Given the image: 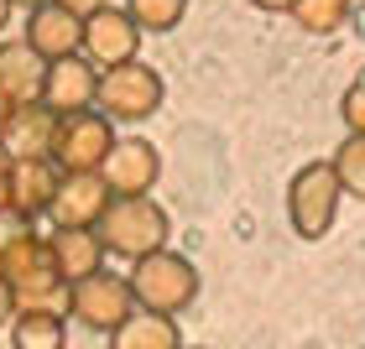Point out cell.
I'll return each mask as SVG.
<instances>
[{
	"label": "cell",
	"mask_w": 365,
	"mask_h": 349,
	"mask_svg": "<svg viewBox=\"0 0 365 349\" xmlns=\"http://www.w3.org/2000/svg\"><path fill=\"white\" fill-rule=\"evenodd\" d=\"M130 313H136L130 281L115 276V271H94L84 281H73V292H68V318H78L94 334H115Z\"/></svg>",
	"instance_id": "cell-5"
},
{
	"label": "cell",
	"mask_w": 365,
	"mask_h": 349,
	"mask_svg": "<svg viewBox=\"0 0 365 349\" xmlns=\"http://www.w3.org/2000/svg\"><path fill=\"white\" fill-rule=\"evenodd\" d=\"M350 16H355V0H297L292 6V21L308 37H334V31L350 26Z\"/></svg>",
	"instance_id": "cell-18"
},
{
	"label": "cell",
	"mask_w": 365,
	"mask_h": 349,
	"mask_svg": "<svg viewBox=\"0 0 365 349\" xmlns=\"http://www.w3.org/2000/svg\"><path fill=\"white\" fill-rule=\"evenodd\" d=\"M0 209H11V157L0 152Z\"/></svg>",
	"instance_id": "cell-23"
},
{
	"label": "cell",
	"mask_w": 365,
	"mask_h": 349,
	"mask_svg": "<svg viewBox=\"0 0 365 349\" xmlns=\"http://www.w3.org/2000/svg\"><path fill=\"white\" fill-rule=\"evenodd\" d=\"M58 162L53 157H26V162H11V214H21V219L37 224L47 209H53L58 198Z\"/></svg>",
	"instance_id": "cell-12"
},
{
	"label": "cell",
	"mask_w": 365,
	"mask_h": 349,
	"mask_svg": "<svg viewBox=\"0 0 365 349\" xmlns=\"http://www.w3.org/2000/svg\"><path fill=\"white\" fill-rule=\"evenodd\" d=\"M0 287H6V271H0Z\"/></svg>",
	"instance_id": "cell-30"
},
{
	"label": "cell",
	"mask_w": 365,
	"mask_h": 349,
	"mask_svg": "<svg viewBox=\"0 0 365 349\" xmlns=\"http://www.w3.org/2000/svg\"><path fill=\"white\" fill-rule=\"evenodd\" d=\"M11 11H16V6H11V0H0V31H6V26H11Z\"/></svg>",
	"instance_id": "cell-26"
},
{
	"label": "cell",
	"mask_w": 365,
	"mask_h": 349,
	"mask_svg": "<svg viewBox=\"0 0 365 349\" xmlns=\"http://www.w3.org/2000/svg\"><path fill=\"white\" fill-rule=\"evenodd\" d=\"M11 6H26V11H37V6H47V0H11Z\"/></svg>",
	"instance_id": "cell-27"
},
{
	"label": "cell",
	"mask_w": 365,
	"mask_h": 349,
	"mask_svg": "<svg viewBox=\"0 0 365 349\" xmlns=\"http://www.w3.org/2000/svg\"><path fill=\"white\" fill-rule=\"evenodd\" d=\"M99 177H105V188L115 198H146L157 188V177H162V152L146 136H120L110 146Z\"/></svg>",
	"instance_id": "cell-8"
},
{
	"label": "cell",
	"mask_w": 365,
	"mask_h": 349,
	"mask_svg": "<svg viewBox=\"0 0 365 349\" xmlns=\"http://www.w3.org/2000/svg\"><path fill=\"white\" fill-rule=\"evenodd\" d=\"M125 16L141 26V37H146V31H152V37H162V31L182 26L188 0H125Z\"/></svg>",
	"instance_id": "cell-19"
},
{
	"label": "cell",
	"mask_w": 365,
	"mask_h": 349,
	"mask_svg": "<svg viewBox=\"0 0 365 349\" xmlns=\"http://www.w3.org/2000/svg\"><path fill=\"white\" fill-rule=\"evenodd\" d=\"M360 349H365V344H360Z\"/></svg>",
	"instance_id": "cell-31"
},
{
	"label": "cell",
	"mask_w": 365,
	"mask_h": 349,
	"mask_svg": "<svg viewBox=\"0 0 365 349\" xmlns=\"http://www.w3.org/2000/svg\"><path fill=\"white\" fill-rule=\"evenodd\" d=\"M339 120H344V136H365V73L355 78L339 99Z\"/></svg>",
	"instance_id": "cell-21"
},
{
	"label": "cell",
	"mask_w": 365,
	"mask_h": 349,
	"mask_svg": "<svg viewBox=\"0 0 365 349\" xmlns=\"http://www.w3.org/2000/svg\"><path fill=\"white\" fill-rule=\"evenodd\" d=\"M47 251H53V266H58V276L68 281H84L94 271H105V245H99L94 229H53L47 235Z\"/></svg>",
	"instance_id": "cell-15"
},
{
	"label": "cell",
	"mask_w": 365,
	"mask_h": 349,
	"mask_svg": "<svg viewBox=\"0 0 365 349\" xmlns=\"http://www.w3.org/2000/svg\"><path fill=\"white\" fill-rule=\"evenodd\" d=\"M182 349H204V344H182Z\"/></svg>",
	"instance_id": "cell-29"
},
{
	"label": "cell",
	"mask_w": 365,
	"mask_h": 349,
	"mask_svg": "<svg viewBox=\"0 0 365 349\" xmlns=\"http://www.w3.org/2000/svg\"><path fill=\"white\" fill-rule=\"evenodd\" d=\"M105 256H120V261H141L152 251H168V235H173V219L168 209L157 204L152 193L146 198H110L105 219L94 224Z\"/></svg>",
	"instance_id": "cell-1"
},
{
	"label": "cell",
	"mask_w": 365,
	"mask_h": 349,
	"mask_svg": "<svg viewBox=\"0 0 365 349\" xmlns=\"http://www.w3.org/2000/svg\"><path fill=\"white\" fill-rule=\"evenodd\" d=\"M42 84H47V63L31 53L21 37L0 42V99H6L11 110L37 105V99H42Z\"/></svg>",
	"instance_id": "cell-14"
},
{
	"label": "cell",
	"mask_w": 365,
	"mask_h": 349,
	"mask_svg": "<svg viewBox=\"0 0 365 349\" xmlns=\"http://www.w3.org/2000/svg\"><path fill=\"white\" fill-rule=\"evenodd\" d=\"M115 141H120L115 136V120H105L99 110L63 115L58 141H53V162H58V172H99Z\"/></svg>",
	"instance_id": "cell-6"
},
{
	"label": "cell",
	"mask_w": 365,
	"mask_h": 349,
	"mask_svg": "<svg viewBox=\"0 0 365 349\" xmlns=\"http://www.w3.org/2000/svg\"><path fill=\"white\" fill-rule=\"evenodd\" d=\"M53 6H63L68 16H78V21H89L94 11H105V6H110V0H53Z\"/></svg>",
	"instance_id": "cell-22"
},
{
	"label": "cell",
	"mask_w": 365,
	"mask_h": 349,
	"mask_svg": "<svg viewBox=\"0 0 365 349\" xmlns=\"http://www.w3.org/2000/svg\"><path fill=\"white\" fill-rule=\"evenodd\" d=\"M94 94H99V68L89 58H63V63H47V84H42V105L58 115H84L94 110Z\"/></svg>",
	"instance_id": "cell-11"
},
{
	"label": "cell",
	"mask_w": 365,
	"mask_h": 349,
	"mask_svg": "<svg viewBox=\"0 0 365 349\" xmlns=\"http://www.w3.org/2000/svg\"><path fill=\"white\" fill-rule=\"evenodd\" d=\"M11 349H68V318H58V313H16Z\"/></svg>",
	"instance_id": "cell-17"
},
{
	"label": "cell",
	"mask_w": 365,
	"mask_h": 349,
	"mask_svg": "<svg viewBox=\"0 0 365 349\" xmlns=\"http://www.w3.org/2000/svg\"><path fill=\"white\" fill-rule=\"evenodd\" d=\"M339 177L329 162H303L287 182V219H292V235L297 240H319L334 229V214H339Z\"/></svg>",
	"instance_id": "cell-4"
},
{
	"label": "cell",
	"mask_w": 365,
	"mask_h": 349,
	"mask_svg": "<svg viewBox=\"0 0 365 349\" xmlns=\"http://www.w3.org/2000/svg\"><path fill=\"white\" fill-rule=\"evenodd\" d=\"M110 198L115 193L105 188V177H99V172H63L47 219H53V229H94L99 219H105Z\"/></svg>",
	"instance_id": "cell-9"
},
{
	"label": "cell",
	"mask_w": 365,
	"mask_h": 349,
	"mask_svg": "<svg viewBox=\"0 0 365 349\" xmlns=\"http://www.w3.org/2000/svg\"><path fill=\"white\" fill-rule=\"evenodd\" d=\"M53 141H58V115L42 105H21L11 110L6 130H0V152L11 162H26V157H53Z\"/></svg>",
	"instance_id": "cell-13"
},
{
	"label": "cell",
	"mask_w": 365,
	"mask_h": 349,
	"mask_svg": "<svg viewBox=\"0 0 365 349\" xmlns=\"http://www.w3.org/2000/svg\"><path fill=\"white\" fill-rule=\"evenodd\" d=\"M162 94H168V84H162V73L152 68V63H120V68H105L99 73V94H94V110L105 115V120H152V115L162 110Z\"/></svg>",
	"instance_id": "cell-3"
},
{
	"label": "cell",
	"mask_w": 365,
	"mask_h": 349,
	"mask_svg": "<svg viewBox=\"0 0 365 349\" xmlns=\"http://www.w3.org/2000/svg\"><path fill=\"white\" fill-rule=\"evenodd\" d=\"M78 58H89L99 73L141 58V26L125 16V6H105V11L89 16V21H84V47H78Z\"/></svg>",
	"instance_id": "cell-7"
},
{
	"label": "cell",
	"mask_w": 365,
	"mask_h": 349,
	"mask_svg": "<svg viewBox=\"0 0 365 349\" xmlns=\"http://www.w3.org/2000/svg\"><path fill=\"white\" fill-rule=\"evenodd\" d=\"M329 167H334V177H339V193L365 198V136H344L339 152L329 157Z\"/></svg>",
	"instance_id": "cell-20"
},
{
	"label": "cell",
	"mask_w": 365,
	"mask_h": 349,
	"mask_svg": "<svg viewBox=\"0 0 365 349\" xmlns=\"http://www.w3.org/2000/svg\"><path fill=\"white\" fill-rule=\"evenodd\" d=\"M130 297H136L141 313H162V318H178V313L193 308L198 297V266L178 251H152L141 261H130Z\"/></svg>",
	"instance_id": "cell-2"
},
{
	"label": "cell",
	"mask_w": 365,
	"mask_h": 349,
	"mask_svg": "<svg viewBox=\"0 0 365 349\" xmlns=\"http://www.w3.org/2000/svg\"><path fill=\"white\" fill-rule=\"evenodd\" d=\"M11 318H16V297H11V281L0 287V328H11Z\"/></svg>",
	"instance_id": "cell-24"
},
{
	"label": "cell",
	"mask_w": 365,
	"mask_h": 349,
	"mask_svg": "<svg viewBox=\"0 0 365 349\" xmlns=\"http://www.w3.org/2000/svg\"><path fill=\"white\" fill-rule=\"evenodd\" d=\"M21 42H26V47H31V53H37L42 63L78 58V47H84V21L47 0V6L26 11V31H21Z\"/></svg>",
	"instance_id": "cell-10"
},
{
	"label": "cell",
	"mask_w": 365,
	"mask_h": 349,
	"mask_svg": "<svg viewBox=\"0 0 365 349\" xmlns=\"http://www.w3.org/2000/svg\"><path fill=\"white\" fill-rule=\"evenodd\" d=\"M251 6H256V11H287V16H292L297 0H251Z\"/></svg>",
	"instance_id": "cell-25"
},
{
	"label": "cell",
	"mask_w": 365,
	"mask_h": 349,
	"mask_svg": "<svg viewBox=\"0 0 365 349\" xmlns=\"http://www.w3.org/2000/svg\"><path fill=\"white\" fill-rule=\"evenodd\" d=\"M110 349H182V328L178 318H162V313H130V318L110 334Z\"/></svg>",
	"instance_id": "cell-16"
},
{
	"label": "cell",
	"mask_w": 365,
	"mask_h": 349,
	"mask_svg": "<svg viewBox=\"0 0 365 349\" xmlns=\"http://www.w3.org/2000/svg\"><path fill=\"white\" fill-rule=\"evenodd\" d=\"M6 120H11V105H6V99H0V130H6Z\"/></svg>",
	"instance_id": "cell-28"
}]
</instances>
